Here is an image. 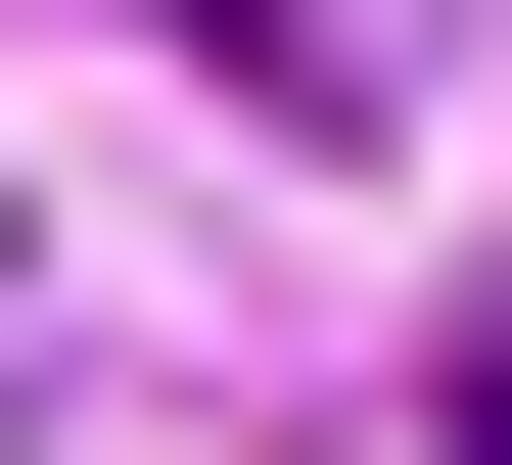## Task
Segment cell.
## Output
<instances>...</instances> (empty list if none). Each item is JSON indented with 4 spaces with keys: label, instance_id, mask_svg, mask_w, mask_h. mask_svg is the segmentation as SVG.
<instances>
[{
    "label": "cell",
    "instance_id": "cell-1",
    "mask_svg": "<svg viewBox=\"0 0 512 465\" xmlns=\"http://www.w3.org/2000/svg\"><path fill=\"white\" fill-rule=\"evenodd\" d=\"M233 47H326V93H373V47H419V0H233Z\"/></svg>",
    "mask_w": 512,
    "mask_h": 465
}]
</instances>
